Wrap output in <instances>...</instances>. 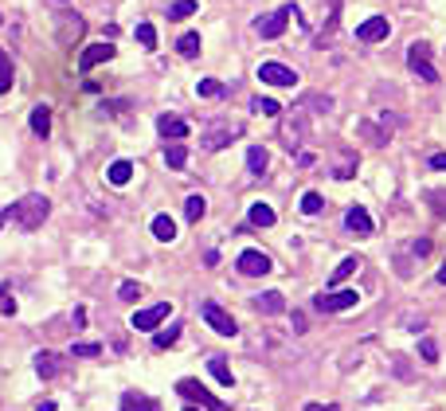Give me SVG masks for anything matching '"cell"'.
I'll use <instances>...</instances> for the list:
<instances>
[{
    "label": "cell",
    "instance_id": "47",
    "mask_svg": "<svg viewBox=\"0 0 446 411\" xmlns=\"http://www.w3.org/2000/svg\"><path fill=\"white\" fill-rule=\"evenodd\" d=\"M0 227H4V216H0Z\"/></svg>",
    "mask_w": 446,
    "mask_h": 411
},
{
    "label": "cell",
    "instance_id": "23",
    "mask_svg": "<svg viewBox=\"0 0 446 411\" xmlns=\"http://www.w3.org/2000/svg\"><path fill=\"white\" fill-rule=\"evenodd\" d=\"M153 235H157L161 243H172L177 239V223H172L169 216H153Z\"/></svg>",
    "mask_w": 446,
    "mask_h": 411
},
{
    "label": "cell",
    "instance_id": "10",
    "mask_svg": "<svg viewBox=\"0 0 446 411\" xmlns=\"http://www.w3.org/2000/svg\"><path fill=\"white\" fill-rule=\"evenodd\" d=\"M114 55H118V51H114L110 40L90 43V47H82V55H79V70H94V67H102V63H110Z\"/></svg>",
    "mask_w": 446,
    "mask_h": 411
},
{
    "label": "cell",
    "instance_id": "25",
    "mask_svg": "<svg viewBox=\"0 0 446 411\" xmlns=\"http://www.w3.org/2000/svg\"><path fill=\"white\" fill-rule=\"evenodd\" d=\"M177 51L184 55V59H196V55H200V36H196V31H184V36L177 40Z\"/></svg>",
    "mask_w": 446,
    "mask_h": 411
},
{
    "label": "cell",
    "instance_id": "4",
    "mask_svg": "<svg viewBox=\"0 0 446 411\" xmlns=\"http://www.w3.org/2000/svg\"><path fill=\"white\" fill-rule=\"evenodd\" d=\"M407 67L415 70L423 82H438V70L431 67V43L426 40H415L411 47H407Z\"/></svg>",
    "mask_w": 446,
    "mask_h": 411
},
{
    "label": "cell",
    "instance_id": "13",
    "mask_svg": "<svg viewBox=\"0 0 446 411\" xmlns=\"http://www.w3.org/2000/svg\"><path fill=\"white\" fill-rule=\"evenodd\" d=\"M157 133H161V137H169V141H180L184 133H188V121L180 118V114H161V118H157Z\"/></svg>",
    "mask_w": 446,
    "mask_h": 411
},
{
    "label": "cell",
    "instance_id": "45",
    "mask_svg": "<svg viewBox=\"0 0 446 411\" xmlns=\"http://www.w3.org/2000/svg\"><path fill=\"white\" fill-rule=\"evenodd\" d=\"M36 411H59V403H55V400H43V403H36Z\"/></svg>",
    "mask_w": 446,
    "mask_h": 411
},
{
    "label": "cell",
    "instance_id": "14",
    "mask_svg": "<svg viewBox=\"0 0 446 411\" xmlns=\"http://www.w3.org/2000/svg\"><path fill=\"white\" fill-rule=\"evenodd\" d=\"M129 181H133V160L118 157V160H114V165L106 169V184H110V188H126Z\"/></svg>",
    "mask_w": 446,
    "mask_h": 411
},
{
    "label": "cell",
    "instance_id": "11",
    "mask_svg": "<svg viewBox=\"0 0 446 411\" xmlns=\"http://www.w3.org/2000/svg\"><path fill=\"white\" fill-rule=\"evenodd\" d=\"M345 231L348 235H357V239H368V235L376 231V223H372V216H368L364 208H348L345 211Z\"/></svg>",
    "mask_w": 446,
    "mask_h": 411
},
{
    "label": "cell",
    "instance_id": "38",
    "mask_svg": "<svg viewBox=\"0 0 446 411\" xmlns=\"http://www.w3.org/2000/svg\"><path fill=\"white\" fill-rule=\"evenodd\" d=\"M411 255H415V259H426V255H431V239H426V235H423V239H415V243H411Z\"/></svg>",
    "mask_w": 446,
    "mask_h": 411
},
{
    "label": "cell",
    "instance_id": "20",
    "mask_svg": "<svg viewBox=\"0 0 446 411\" xmlns=\"http://www.w3.org/2000/svg\"><path fill=\"white\" fill-rule=\"evenodd\" d=\"M247 220L255 223V227H274V208H270V204H251Z\"/></svg>",
    "mask_w": 446,
    "mask_h": 411
},
{
    "label": "cell",
    "instance_id": "21",
    "mask_svg": "<svg viewBox=\"0 0 446 411\" xmlns=\"http://www.w3.org/2000/svg\"><path fill=\"white\" fill-rule=\"evenodd\" d=\"M31 133H36V137H47L51 133V110L47 106H36V110H31Z\"/></svg>",
    "mask_w": 446,
    "mask_h": 411
},
{
    "label": "cell",
    "instance_id": "24",
    "mask_svg": "<svg viewBox=\"0 0 446 411\" xmlns=\"http://www.w3.org/2000/svg\"><path fill=\"white\" fill-rule=\"evenodd\" d=\"M357 267H360V259H357V255H348V259H345V262H341L337 271L329 274V286H337V282H345V278H352V274H357Z\"/></svg>",
    "mask_w": 446,
    "mask_h": 411
},
{
    "label": "cell",
    "instance_id": "19",
    "mask_svg": "<svg viewBox=\"0 0 446 411\" xmlns=\"http://www.w3.org/2000/svg\"><path fill=\"white\" fill-rule=\"evenodd\" d=\"M267 165H270V153L262 149V145H251V149H247V169L255 172V177H262Z\"/></svg>",
    "mask_w": 446,
    "mask_h": 411
},
{
    "label": "cell",
    "instance_id": "41",
    "mask_svg": "<svg viewBox=\"0 0 446 411\" xmlns=\"http://www.w3.org/2000/svg\"><path fill=\"white\" fill-rule=\"evenodd\" d=\"M70 321H75V329H82V325H87V310H75V313H70Z\"/></svg>",
    "mask_w": 446,
    "mask_h": 411
},
{
    "label": "cell",
    "instance_id": "2",
    "mask_svg": "<svg viewBox=\"0 0 446 411\" xmlns=\"http://www.w3.org/2000/svg\"><path fill=\"white\" fill-rule=\"evenodd\" d=\"M235 137H243V126H231V121H211L208 130L200 133V149H204V153H219L223 145H231Z\"/></svg>",
    "mask_w": 446,
    "mask_h": 411
},
{
    "label": "cell",
    "instance_id": "27",
    "mask_svg": "<svg viewBox=\"0 0 446 411\" xmlns=\"http://www.w3.org/2000/svg\"><path fill=\"white\" fill-rule=\"evenodd\" d=\"M196 94H200V98H223V94H228V87H223L219 79H200Z\"/></svg>",
    "mask_w": 446,
    "mask_h": 411
},
{
    "label": "cell",
    "instance_id": "15",
    "mask_svg": "<svg viewBox=\"0 0 446 411\" xmlns=\"http://www.w3.org/2000/svg\"><path fill=\"white\" fill-rule=\"evenodd\" d=\"M63 368H67V361H63V357H55V352H36V372H40L43 380L63 376Z\"/></svg>",
    "mask_w": 446,
    "mask_h": 411
},
{
    "label": "cell",
    "instance_id": "12",
    "mask_svg": "<svg viewBox=\"0 0 446 411\" xmlns=\"http://www.w3.org/2000/svg\"><path fill=\"white\" fill-rule=\"evenodd\" d=\"M235 267H239V274H247V278H262V274H270V259L262 251H243Z\"/></svg>",
    "mask_w": 446,
    "mask_h": 411
},
{
    "label": "cell",
    "instance_id": "34",
    "mask_svg": "<svg viewBox=\"0 0 446 411\" xmlns=\"http://www.w3.org/2000/svg\"><path fill=\"white\" fill-rule=\"evenodd\" d=\"M321 204H325V200H321L318 192H306V196H302V211H306V216H318Z\"/></svg>",
    "mask_w": 446,
    "mask_h": 411
},
{
    "label": "cell",
    "instance_id": "40",
    "mask_svg": "<svg viewBox=\"0 0 446 411\" xmlns=\"http://www.w3.org/2000/svg\"><path fill=\"white\" fill-rule=\"evenodd\" d=\"M431 169L446 172V153H431Z\"/></svg>",
    "mask_w": 446,
    "mask_h": 411
},
{
    "label": "cell",
    "instance_id": "43",
    "mask_svg": "<svg viewBox=\"0 0 446 411\" xmlns=\"http://www.w3.org/2000/svg\"><path fill=\"white\" fill-rule=\"evenodd\" d=\"M12 313H16V301H12L8 290H4V317H12Z\"/></svg>",
    "mask_w": 446,
    "mask_h": 411
},
{
    "label": "cell",
    "instance_id": "1",
    "mask_svg": "<svg viewBox=\"0 0 446 411\" xmlns=\"http://www.w3.org/2000/svg\"><path fill=\"white\" fill-rule=\"evenodd\" d=\"M47 211H51L47 196H43V192H28V196H20L12 208H4V220H16L24 231H36L47 220Z\"/></svg>",
    "mask_w": 446,
    "mask_h": 411
},
{
    "label": "cell",
    "instance_id": "28",
    "mask_svg": "<svg viewBox=\"0 0 446 411\" xmlns=\"http://www.w3.org/2000/svg\"><path fill=\"white\" fill-rule=\"evenodd\" d=\"M204 211H208V200H204V196H188V200H184V216H188L192 223L204 220Z\"/></svg>",
    "mask_w": 446,
    "mask_h": 411
},
{
    "label": "cell",
    "instance_id": "7",
    "mask_svg": "<svg viewBox=\"0 0 446 411\" xmlns=\"http://www.w3.org/2000/svg\"><path fill=\"white\" fill-rule=\"evenodd\" d=\"M258 82H267V87H294L297 82V70H290L286 63H258Z\"/></svg>",
    "mask_w": 446,
    "mask_h": 411
},
{
    "label": "cell",
    "instance_id": "30",
    "mask_svg": "<svg viewBox=\"0 0 446 411\" xmlns=\"http://www.w3.org/2000/svg\"><path fill=\"white\" fill-rule=\"evenodd\" d=\"M12 91V59H8V51L0 47V94H8Z\"/></svg>",
    "mask_w": 446,
    "mask_h": 411
},
{
    "label": "cell",
    "instance_id": "42",
    "mask_svg": "<svg viewBox=\"0 0 446 411\" xmlns=\"http://www.w3.org/2000/svg\"><path fill=\"white\" fill-rule=\"evenodd\" d=\"M306 411H337V403H306Z\"/></svg>",
    "mask_w": 446,
    "mask_h": 411
},
{
    "label": "cell",
    "instance_id": "26",
    "mask_svg": "<svg viewBox=\"0 0 446 411\" xmlns=\"http://www.w3.org/2000/svg\"><path fill=\"white\" fill-rule=\"evenodd\" d=\"M196 8H200V0H177V4H169L165 12H169V20H188Z\"/></svg>",
    "mask_w": 446,
    "mask_h": 411
},
{
    "label": "cell",
    "instance_id": "31",
    "mask_svg": "<svg viewBox=\"0 0 446 411\" xmlns=\"http://www.w3.org/2000/svg\"><path fill=\"white\" fill-rule=\"evenodd\" d=\"M251 110H255V114H262V118H274V114L282 110V106H278L274 98H262V94H258V98H251Z\"/></svg>",
    "mask_w": 446,
    "mask_h": 411
},
{
    "label": "cell",
    "instance_id": "44",
    "mask_svg": "<svg viewBox=\"0 0 446 411\" xmlns=\"http://www.w3.org/2000/svg\"><path fill=\"white\" fill-rule=\"evenodd\" d=\"M294 333H306V317H302L297 310H294Z\"/></svg>",
    "mask_w": 446,
    "mask_h": 411
},
{
    "label": "cell",
    "instance_id": "35",
    "mask_svg": "<svg viewBox=\"0 0 446 411\" xmlns=\"http://www.w3.org/2000/svg\"><path fill=\"white\" fill-rule=\"evenodd\" d=\"M172 341H180V325H169L165 333H157V341H153V345H157V349H169Z\"/></svg>",
    "mask_w": 446,
    "mask_h": 411
},
{
    "label": "cell",
    "instance_id": "46",
    "mask_svg": "<svg viewBox=\"0 0 446 411\" xmlns=\"http://www.w3.org/2000/svg\"><path fill=\"white\" fill-rule=\"evenodd\" d=\"M438 282H443V286H446V267H443V271H438Z\"/></svg>",
    "mask_w": 446,
    "mask_h": 411
},
{
    "label": "cell",
    "instance_id": "37",
    "mask_svg": "<svg viewBox=\"0 0 446 411\" xmlns=\"http://www.w3.org/2000/svg\"><path fill=\"white\" fill-rule=\"evenodd\" d=\"M118 298L121 301H137L141 298V286H137V282H121V286H118Z\"/></svg>",
    "mask_w": 446,
    "mask_h": 411
},
{
    "label": "cell",
    "instance_id": "48",
    "mask_svg": "<svg viewBox=\"0 0 446 411\" xmlns=\"http://www.w3.org/2000/svg\"><path fill=\"white\" fill-rule=\"evenodd\" d=\"M184 411H196V408H184Z\"/></svg>",
    "mask_w": 446,
    "mask_h": 411
},
{
    "label": "cell",
    "instance_id": "32",
    "mask_svg": "<svg viewBox=\"0 0 446 411\" xmlns=\"http://www.w3.org/2000/svg\"><path fill=\"white\" fill-rule=\"evenodd\" d=\"M70 352H75V357H87V361H94V357H102V345H94V341H75V345H70Z\"/></svg>",
    "mask_w": 446,
    "mask_h": 411
},
{
    "label": "cell",
    "instance_id": "29",
    "mask_svg": "<svg viewBox=\"0 0 446 411\" xmlns=\"http://www.w3.org/2000/svg\"><path fill=\"white\" fill-rule=\"evenodd\" d=\"M165 165H169V169H184V165H188V149H184V145H169V149H165Z\"/></svg>",
    "mask_w": 446,
    "mask_h": 411
},
{
    "label": "cell",
    "instance_id": "39",
    "mask_svg": "<svg viewBox=\"0 0 446 411\" xmlns=\"http://www.w3.org/2000/svg\"><path fill=\"white\" fill-rule=\"evenodd\" d=\"M352 169H357V165H352V160H341L337 169H333V177H341V181H345V177H352Z\"/></svg>",
    "mask_w": 446,
    "mask_h": 411
},
{
    "label": "cell",
    "instance_id": "18",
    "mask_svg": "<svg viewBox=\"0 0 446 411\" xmlns=\"http://www.w3.org/2000/svg\"><path fill=\"white\" fill-rule=\"evenodd\" d=\"M255 306L262 313H282V310H286V298H282L278 290H267V294H258V298H255Z\"/></svg>",
    "mask_w": 446,
    "mask_h": 411
},
{
    "label": "cell",
    "instance_id": "33",
    "mask_svg": "<svg viewBox=\"0 0 446 411\" xmlns=\"http://www.w3.org/2000/svg\"><path fill=\"white\" fill-rule=\"evenodd\" d=\"M137 43L141 47H157V31H153V24H137Z\"/></svg>",
    "mask_w": 446,
    "mask_h": 411
},
{
    "label": "cell",
    "instance_id": "3",
    "mask_svg": "<svg viewBox=\"0 0 446 411\" xmlns=\"http://www.w3.org/2000/svg\"><path fill=\"white\" fill-rule=\"evenodd\" d=\"M290 16L297 20V8H294V4H282V8H278V12H270V16H258V20H255V31L262 36V40H278V36L286 31Z\"/></svg>",
    "mask_w": 446,
    "mask_h": 411
},
{
    "label": "cell",
    "instance_id": "36",
    "mask_svg": "<svg viewBox=\"0 0 446 411\" xmlns=\"http://www.w3.org/2000/svg\"><path fill=\"white\" fill-rule=\"evenodd\" d=\"M419 357H423L426 364L438 361V349H435V341H431V337H423V341H419Z\"/></svg>",
    "mask_w": 446,
    "mask_h": 411
},
{
    "label": "cell",
    "instance_id": "5",
    "mask_svg": "<svg viewBox=\"0 0 446 411\" xmlns=\"http://www.w3.org/2000/svg\"><path fill=\"white\" fill-rule=\"evenodd\" d=\"M200 313H204V321H208V325L219 333V337H235V333H239L235 317H231L223 306H216V301H204V306H200Z\"/></svg>",
    "mask_w": 446,
    "mask_h": 411
},
{
    "label": "cell",
    "instance_id": "9",
    "mask_svg": "<svg viewBox=\"0 0 446 411\" xmlns=\"http://www.w3.org/2000/svg\"><path fill=\"white\" fill-rule=\"evenodd\" d=\"M169 313H172L169 301H157V306H149V310L133 313V317H129V325H133V329H141V333H149V329H157V325L169 317Z\"/></svg>",
    "mask_w": 446,
    "mask_h": 411
},
{
    "label": "cell",
    "instance_id": "16",
    "mask_svg": "<svg viewBox=\"0 0 446 411\" xmlns=\"http://www.w3.org/2000/svg\"><path fill=\"white\" fill-rule=\"evenodd\" d=\"M387 31H392V28H387L384 16H372V20H364V24L357 28V40H364V43H380V40H387Z\"/></svg>",
    "mask_w": 446,
    "mask_h": 411
},
{
    "label": "cell",
    "instance_id": "6",
    "mask_svg": "<svg viewBox=\"0 0 446 411\" xmlns=\"http://www.w3.org/2000/svg\"><path fill=\"white\" fill-rule=\"evenodd\" d=\"M357 306V290H333V294H318L313 298V310L321 313H345Z\"/></svg>",
    "mask_w": 446,
    "mask_h": 411
},
{
    "label": "cell",
    "instance_id": "17",
    "mask_svg": "<svg viewBox=\"0 0 446 411\" xmlns=\"http://www.w3.org/2000/svg\"><path fill=\"white\" fill-rule=\"evenodd\" d=\"M121 411H161L153 396H137V391H126L121 396Z\"/></svg>",
    "mask_w": 446,
    "mask_h": 411
},
{
    "label": "cell",
    "instance_id": "22",
    "mask_svg": "<svg viewBox=\"0 0 446 411\" xmlns=\"http://www.w3.org/2000/svg\"><path fill=\"white\" fill-rule=\"evenodd\" d=\"M208 372L216 376V384H223V388H231V384H235V376H231V368H228V361H223V357H211Z\"/></svg>",
    "mask_w": 446,
    "mask_h": 411
},
{
    "label": "cell",
    "instance_id": "8",
    "mask_svg": "<svg viewBox=\"0 0 446 411\" xmlns=\"http://www.w3.org/2000/svg\"><path fill=\"white\" fill-rule=\"evenodd\" d=\"M177 391L184 396V400H192V403H204L208 411H228V403H219L216 396H211V391L204 388L200 380H180V384H177Z\"/></svg>",
    "mask_w": 446,
    "mask_h": 411
}]
</instances>
